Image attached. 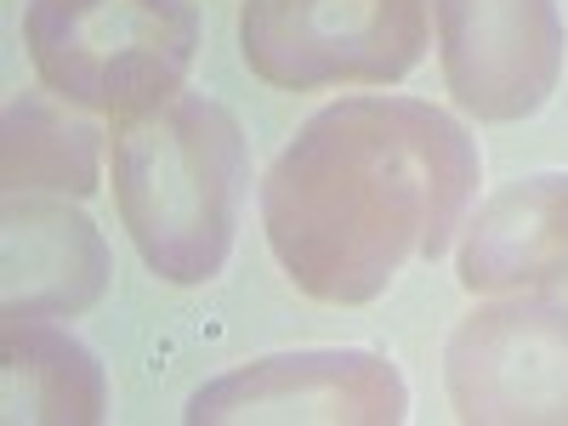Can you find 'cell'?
Here are the masks:
<instances>
[{
	"label": "cell",
	"mask_w": 568,
	"mask_h": 426,
	"mask_svg": "<svg viewBox=\"0 0 568 426\" xmlns=\"http://www.w3.org/2000/svg\"><path fill=\"white\" fill-rule=\"evenodd\" d=\"M484 182L471 131L415 98L318 109L262 182V227L296 291L364 307L409 262H438Z\"/></svg>",
	"instance_id": "6da1fadb"
},
{
	"label": "cell",
	"mask_w": 568,
	"mask_h": 426,
	"mask_svg": "<svg viewBox=\"0 0 568 426\" xmlns=\"http://www.w3.org/2000/svg\"><path fill=\"white\" fill-rule=\"evenodd\" d=\"M109 165L136 256L165 284L216 278L251 194V149L240 120L205 91H176L154 109L114 120Z\"/></svg>",
	"instance_id": "7a4b0ae2"
},
{
	"label": "cell",
	"mask_w": 568,
	"mask_h": 426,
	"mask_svg": "<svg viewBox=\"0 0 568 426\" xmlns=\"http://www.w3.org/2000/svg\"><path fill=\"white\" fill-rule=\"evenodd\" d=\"M23 40L52 91L125 120L182 91L200 18L187 0H29Z\"/></svg>",
	"instance_id": "3957f363"
},
{
	"label": "cell",
	"mask_w": 568,
	"mask_h": 426,
	"mask_svg": "<svg viewBox=\"0 0 568 426\" xmlns=\"http://www.w3.org/2000/svg\"><path fill=\"white\" fill-rule=\"evenodd\" d=\"M433 0H245L240 45L278 91L393 85L426 58Z\"/></svg>",
	"instance_id": "277c9868"
},
{
	"label": "cell",
	"mask_w": 568,
	"mask_h": 426,
	"mask_svg": "<svg viewBox=\"0 0 568 426\" xmlns=\"http://www.w3.org/2000/svg\"><path fill=\"white\" fill-rule=\"evenodd\" d=\"M409 409V387L382 353L324 347L273 353L227 369L187 398L194 426H393Z\"/></svg>",
	"instance_id": "5b68a950"
},
{
	"label": "cell",
	"mask_w": 568,
	"mask_h": 426,
	"mask_svg": "<svg viewBox=\"0 0 568 426\" xmlns=\"http://www.w3.org/2000/svg\"><path fill=\"white\" fill-rule=\"evenodd\" d=\"M444 375L460 420H568V302H484L449 336Z\"/></svg>",
	"instance_id": "8992f818"
},
{
	"label": "cell",
	"mask_w": 568,
	"mask_h": 426,
	"mask_svg": "<svg viewBox=\"0 0 568 426\" xmlns=\"http://www.w3.org/2000/svg\"><path fill=\"white\" fill-rule=\"evenodd\" d=\"M449 91L478 120L535 114L562 74L557 0H433Z\"/></svg>",
	"instance_id": "52a82bcc"
},
{
	"label": "cell",
	"mask_w": 568,
	"mask_h": 426,
	"mask_svg": "<svg viewBox=\"0 0 568 426\" xmlns=\"http://www.w3.org/2000/svg\"><path fill=\"white\" fill-rule=\"evenodd\" d=\"M460 284L478 296L568 291V171L517 182L466 222Z\"/></svg>",
	"instance_id": "ba28073f"
},
{
	"label": "cell",
	"mask_w": 568,
	"mask_h": 426,
	"mask_svg": "<svg viewBox=\"0 0 568 426\" xmlns=\"http://www.w3.org/2000/svg\"><path fill=\"white\" fill-rule=\"evenodd\" d=\"M109 291V245L85 211L7 194V318H74Z\"/></svg>",
	"instance_id": "9c48e42d"
},
{
	"label": "cell",
	"mask_w": 568,
	"mask_h": 426,
	"mask_svg": "<svg viewBox=\"0 0 568 426\" xmlns=\"http://www.w3.org/2000/svg\"><path fill=\"white\" fill-rule=\"evenodd\" d=\"M0 375H7V420H103L109 382L63 324L7 318L0 329Z\"/></svg>",
	"instance_id": "30bf717a"
},
{
	"label": "cell",
	"mask_w": 568,
	"mask_h": 426,
	"mask_svg": "<svg viewBox=\"0 0 568 426\" xmlns=\"http://www.w3.org/2000/svg\"><path fill=\"white\" fill-rule=\"evenodd\" d=\"M109 131L91 109L69 103L63 91L40 85L7 109V194H74L85 200L103 182Z\"/></svg>",
	"instance_id": "8fae6325"
}]
</instances>
